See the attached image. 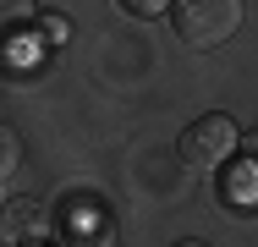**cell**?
<instances>
[{"label": "cell", "mask_w": 258, "mask_h": 247, "mask_svg": "<svg viewBox=\"0 0 258 247\" xmlns=\"http://www.w3.org/2000/svg\"><path fill=\"white\" fill-rule=\"evenodd\" d=\"M55 236V220L39 198H11L0 209V242L6 247H44Z\"/></svg>", "instance_id": "3"}, {"label": "cell", "mask_w": 258, "mask_h": 247, "mask_svg": "<svg viewBox=\"0 0 258 247\" xmlns=\"http://www.w3.org/2000/svg\"><path fill=\"white\" fill-rule=\"evenodd\" d=\"M28 22H33V6H28V0H0V33H6V39H17Z\"/></svg>", "instance_id": "5"}, {"label": "cell", "mask_w": 258, "mask_h": 247, "mask_svg": "<svg viewBox=\"0 0 258 247\" xmlns=\"http://www.w3.org/2000/svg\"><path fill=\"white\" fill-rule=\"evenodd\" d=\"M242 154H247V165H253V170H258V127H253V132H247V138H242Z\"/></svg>", "instance_id": "7"}, {"label": "cell", "mask_w": 258, "mask_h": 247, "mask_svg": "<svg viewBox=\"0 0 258 247\" xmlns=\"http://www.w3.org/2000/svg\"><path fill=\"white\" fill-rule=\"evenodd\" d=\"M170 22L181 33V44L209 49V44H220V39H231L242 28V0H176Z\"/></svg>", "instance_id": "2"}, {"label": "cell", "mask_w": 258, "mask_h": 247, "mask_svg": "<svg viewBox=\"0 0 258 247\" xmlns=\"http://www.w3.org/2000/svg\"><path fill=\"white\" fill-rule=\"evenodd\" d=\"M17 165H22V138H17L11 121H0V181H11Z\"/></svg>", "instance_id": "4"}, {"label": "cell", "mask_w": 258, "mask_h": 247, "mask_svg": "<svg viewBox=\"0 0 258 247\" xmlns=\"http://www.w3.org/2000/svg\"><path fill=\"white\" fill-rule=\"evenodd\" d=\"M121 11H132V17H159V11H170V6H159V0H126Z\"/></svg>", "instance_id": "6"}, {"label": "cell", "mask_w": 258, "mask_h": 247, "mask_svg": "<svg viewBox=\"0 0 258 247\" xmlns=\"http://www.w3.org/2000/svg\"><path fill=\"white\" fill-rule=\"evenodd\" d=\"M170 247H204V242H170Z\"/></svg>", "instance_id": "8"}, {"label": "cell", "mask_w": 258, "mask_h": 247, "mask_svg": "<svg viewBox=\"0 0 258 247\" xmlns=\"http://www.w3.org/2000/svg\"><path fill=\"white\" fill-rule=\"evenodd\" d=\"M176 154H181V165H187V170L214 176V170H225V165L242 154V132H236V121H231V115L209 110V115H198V121L181 132Z\"/></svg>", "instance_id": "1"}]
</instances>
